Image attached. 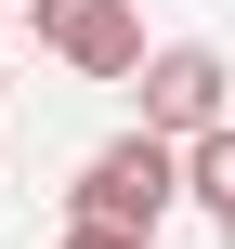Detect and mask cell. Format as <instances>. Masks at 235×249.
Here are the masks:
<instances>
[{"instance_id": "7a4b0ae2", "label": "cell", "mask_w": 235, "mask_h": 249, "mask_svg": "<svg viewBox=\"0 0 235 249\" xmlns=\"http://www.w3.org/2000/svg\"><path fill=\"white\" fill-rule=\"evenodd\" d=\"M222 79H235V66L209 53V39H170V53L131 79V105H144V131H157V144H209V131H235Z\"/></svg>"}, {"instance_id": "3957f363", "label": "cell", "mask_w": 235, "mask_h": 249, "mask_svg": "<svg viewBox=\"0 0 235 249\" xmlns=\"http://www.w3.org/2000/svg\"><path fill=\"white\" fill-rule=\"evenodd\" d=\"M26 13H39V53L65 79H144L157 66L144 26H131V0H26Z\"/></svg>"}, {"instance_id": "8992f818", "label": "cell", "mask_w": 235, "mask_h": 249, "mask_svg": "<svg viewBox=\"0 0 235 249\" xmlns=\"http://www.w3.org/2000/svg\"><path fill=\"white\" fill-rule=\"evenodd\" d=\"M222 249H235V236H222Z\"/></svg>"}, {"instance_id": "277c9868", "label": "cell", "mask_w": 235, "mask_h": 249, "mask_svg": "<svg viewBox=\"0 0 235 249\" xmlns=\"http://www.w3.org/2000/svg\"><path fill=\"white\" fill-rule=\"evenodd\" d=\"M183 197L209 210V236H235V131H209V144H183Z\"/></svg>"}, {"instance_id": "6da1fadb", "label": "cell", "mask_w": 235, "mask_h": 249, "mask_svg": "<svg viewBox=\"0 0 235 249\" xmlns=\"http://www.w3.org/2000/svg\"><path fill=\"white\" fill-rule=\"evenodd\" d=\"M170 210H183V144H157V131L92 144V158H78V184H65V236L157 249V223H170Z\"/></svg>"}, {"instance_id": "5b68a950", "label": "cell", "mask_w": 235, "mask_h": 249, "mask_svg": "<svg viewBox=\"0 0 235 249\" xmlns=\"http://www.w3.org/2000/svg\"><path fill=\"white\" fill-rule=\"evenodd\" d=\"M65 249H118V236H65Z\"/></svg>"}]
</instances>
